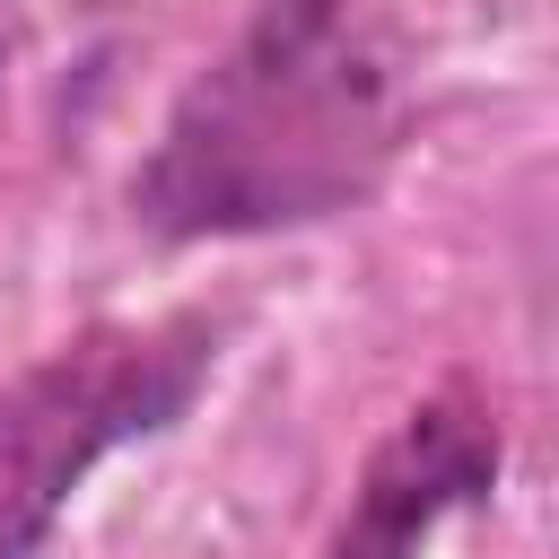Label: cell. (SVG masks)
<instances>
[{
	"label": "cell",
	"instance_id": "3957f363",
	"mask_svg": "<svg viewBox=\"0 0 559 559\" xmlns=\"http://www.w3.org/2000/svg\"><path fill=\"white\" fill-rule=\"evenodd\" d=\"M507 472V419L480 384H437L419 393L358 463L323 559H419L428 533L463 507H489Z\"/></svg>",
	"mask_w": 559,
	"mask_h": 559
},
{
	"label": "cell",
	"instance_id": "7a4b0ae2",
	"mask_svg": "<svg viewBox=\"0 0 559 559\" xmlns=\"http://www.w3.org/2000/svg\"><path fill=\"white\" fill-rule=\"evenodd\" d=\"M227 314L166 306V314H96L35 349L0 384V559H35L70 498L131 445L192 419L227 358Z\"/></svg>",
	"mask_w": 559,
	"mask_h": 559
},
{
	"label": "cell",
	"instance_id": "6da1fadb",
	"mask_svg": "<svg viewBox=\"0 0 559 559\" xmlns=\"http://www.w3.org/2000/svg\"><path fill=\"white\" fill-rule=\"evenodd\" d=\"M411 148L384 0H253L175 87L122 201L148 245H253L367 210Z\"/></svg>",
	"mask_w": 559,
	"mask_h": 559
}]
</instances>
